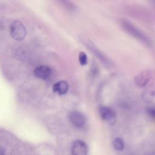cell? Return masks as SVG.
<instances>
[{
  "instance_id": "1",
  "label": "cell",
  "mask_w": 155,
  "mask_h": 155,
  "mask_svg": "<svg viewBox=\"0 0 155 155\" xmlns=\"http://www.w3.org/2000/svg\"><path fill=\"white\" fill-rule=\"evenodd\" d=\"M120 24L122 28L129 35L141 41L147 46L151 45L152 42L150 38L131 22L126 19H122L120 21Z\"/></svg>"
},
{
  "instance_id": "2",
  "label": "cell",
  "mask_w": 155,
  "mask_h": 155,
  "mask_svg": "<svg viewBox=\"0 0 155 155\" xmlns=\"http://www.w3.org/2000/svg\"><path fill=\"white\" fill-rule=\"evenodd\" d=\"M12 37L16 41H22L26 36V29L23 24L19 21H13L10 28Z\"/></svg>"
},
{
  "instance_id": "3",
  "label": "cell",
  "mask_w": 155,
  "mask_h": 155,
  "mask_svg": "<svg viewBox=\"0 0 155 155\" xmlns=\"http://www.w3.org/2000/svg\"><path fill=\"white\" fill-rule=\"evenodd\" d=\"M84 44L88 48L89 50H90L94 55H95L99 59H100L102 62L105 64L106 66L111 67L112 65V63L110 59L101 51L95 45L91 43L90 41H85Z\"/></svg>"
},
{
  "instance_id": "4",
  "label": "cell",
  "mask_w": 155,
  "mask_h": 155,
  "mask_svg": "<svg viewBox=\"0 0 155 155\" xmlns=\"http://www.w3.org/2000/svg\"><path fill=\"white\" fill-rule=\"evenodd\" d=\"M68 119L72 125L78 128H83L87 122L85 116L79 111H71L68 114Z\"/></svg>"
},
{
  "instance_id": "5",
  "label": "cell",
  "mask_w": 155,
  "mask_h": 155,
  "mask_svg": "<svg viewBox=\"0 0 155 155\" xmlns=\"http://www.w3.org/2000/svg\"><path fill=\"white\" fill-rule=\"evenodd\" d=\"M101 117L109 125H114L117 121L116 112L111 108L107 107H102L99 109Z\"/></svg>"
},
{
  "instance_id": "6",
  "label": "cell",
  "mask_w": 155,
  "mask_h": 155,
  "mask_svg": "<svg viewBox=\"0 0 155 155\" xmlns=\"http://www.w3.org/2000/svg\"><path fill=\"white\" fill-rule=\"evenodd\" d=\"M71 152V155H87L88 153L87 145L82 140H76L72 144Z\"/></svg>"
},
{
  "instance_id": "7",
  "label": "cell",
  "mask_w": 155,
  "mask_h": 155,
  "mask_svg": "<svg viewBox=\"0 0 155 155\" xmlns=\"http://www.w3.org/2000/svg\"><path fill=\"white\" fill-rule=\"evenodd\" d=\"M51 69L47 65H41L35 68L34 75L38 79L48 80L51 75Z\"/></svg>"
},
{
  "instance_id": "8",
  "label": "cell",
  "mask_w": 155,
  "mask_h": 155,
  "mask_svg": "<svg viewBox=\"0 0 155 155\" xmlns=\"http://www.w3.org/2000/svg\"><path fill=\"white\" fill-rule=\"evenodd\" d=\"M150 78V72L148 70L143 71L135 77L134 82L137 86L143 87H145L148 84Z\"/></svg>"
},
{
  "instance_id": "9",
  "label": "cell",
  "mask_w": 155,
  "mask_h": 155,
  "mask_svg": "<svg viewBox=\"0 0 155 155\" xmlns=\"http://www.w3.org/2000/svg\"><path fill=\"white\" fill-rule=\"evenodd\" d=\"M68 90V84L65 81H61L56 82L53 86V92L62 95L67 93Z\"/></svg>"
},
{
  "instance_id": "10",
  "label": "cell",
  "mask_w": 155,
  "mask_h": 155,
  "mask_svg": "<svg viewBox=\"0 0 155 155\" xmlns=\"http://www.w3.org/2000/svg\"><path fill=\"white\" fill-rule=\"evenodd\" d=\"M113 146L114 150L121 151L124 149V142L120 137H116L113 140Z\"/></svg>"
},
{
  "instance_id": "11",
  "label": "cell",
  "mask_w": 155,
  "mask_h": 155,
  "mask_svg": "<svg viewBox=\"0 0 155 155\" xmlns=\"http://www.w3.org/2000/svg\"><path fill=\"white\" fill-rule=\"evenodd\" d=\"M78 59L81 65H85L88 63V57L87 54L83 51L79 52L78 54Z\"/></svg>"
},
{
  "instance_id": "12",
  "label": "cell",
  "mask_w": 155,
  "mask_h": 155,
  "mask_svg": "<svg viewBox=\"0 0 155 155\" xmlns=\"http://www.w3.org/2000/svg\"><path fill=\"white\" fill-rule=\"evenodd\" d=\"M154 95H155V91L153 90V89H151V90L148 89L147 90V91H144L143 97L145 101H149L150 98L153 97V96H154Z\"/></svg>"
},
{
  "instance_id": "13",
  "label": "cell",
  "mask_w": 155,
  "mask_h": 155,
  "mask_svg": "<svg viewBox=\"0 0 155 155\" xmlns=\"http://www.w3.org/2000/svg\"><path fill=\"white\" fill-rule=\"evenodd\" d=\"M61 2L62 3L64 6L70 11H74L76 8V6L71 2L67 1H61Z\"/></svg>"
},
{
  "instance_id": "14",
  "label": "cell",
  "mask_w": 155,
  "mask_h": 155,
  "mask_svg": "<svg viewBox=\"0 0 155 155\" xmlns=\"http://www.w3.org/2000/svg\"><path fill=\"white\" fill-rule=\"evenodd\" d=\"M146 111L148 115L155 120V107H148Z\"/></svg>"
}]
</instances>
